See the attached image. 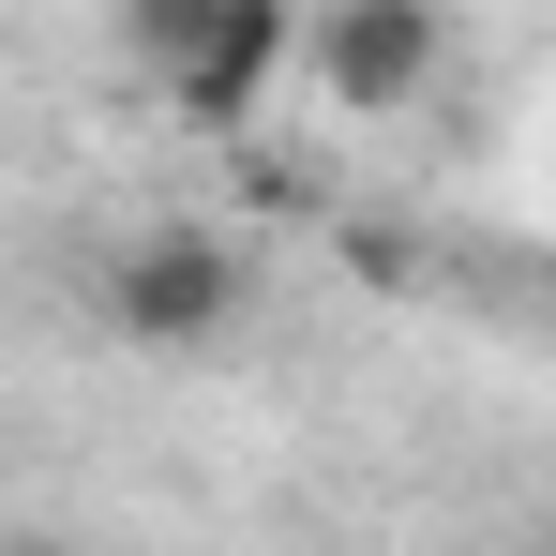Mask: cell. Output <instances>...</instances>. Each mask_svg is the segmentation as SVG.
<instances>
[{
  "instance_id": "6da1fadb",
  "label": "cell",
  "mask_w": 556,
  "mask_h": 556,
  "mask_svg": "<svg viewBox=\"0 0 556 556\" xmlns=\"http://www.w3.org/2000/svg\"><path fill=\"white\" fill-rule=\"evenodd\" d=\"M91 316L121 346H151V362H195V346H226V331L256 316V256L211 241V226H136V241L105 256Z\"/></svg>"
},
{
  "instance_id": "7a4b0ae2",
  "label": "cell",
  "mask_w": 556,
  "mask_h": 556,
  "mask_svg": "<svg viewBox=\"0 0 556 556\" xmlns=\"http://www.w3.org/2000/svg\"><path fill=\"white\" fill-rule=\"evenodd\" d=\"M301 76L346 105V121H391L452 76V15L437 0H316L301 15Z\"/></svg>"
},
{
  "instance_id": "277c9868",
  "label": "cell",
  "mask_w": 556,
  "mask_h": 556,
  "mask_svg": "<svg viewBox=\"0 0 556 556\" xmlns=\"http://www.w3.org/2000/svg\"><path fill=\"white\" fill-rule=\"evenodd\" d=\"M195 15H211V0H121V46H136V76H151V91H166V61L195 46Z\"/></svg>"
},
{
  "instance_id": "3957f363",
  "label": "cell",
  "mask_w": 556,
  "mask_h": 556,
  "mask_svg": "<svg viewBox=\"0 0 556 556\" xmlns=\"http://www.w3.org/2000/svg\"><path fill=\"white\" fill-rule=\"evenodd\" d=\"M286 61H301V0H211V15H195V46L166 61V121L241 136V121L286 91Z\"/></svg>"
}]
</instances>
